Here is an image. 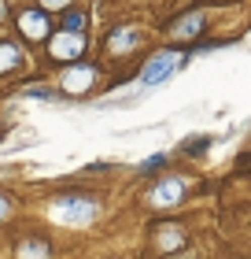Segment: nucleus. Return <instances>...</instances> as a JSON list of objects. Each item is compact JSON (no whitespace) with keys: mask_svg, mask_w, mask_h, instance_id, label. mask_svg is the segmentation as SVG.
<instances>
[{"mask_svg":"<svg viewBox=\"0 0 251 259\" xmlns=\"http://www.w3.org/2000/svg\"><path fill=\"white\" fill-rule=\"evenodd\" d=\"M100 204L89 196H59L52 200V219L56 222H67V226H85V222L96 219Z\"/></svg>","mask_w":251,"mask_h":259,"instance_id":"f257e3e1","label":"nucleus"},{"mask_svg":"<svg viewBox=\"0 0 251 259\" xmlns=\"http://www.w3.org/2000/svg\"><path fill=\"white\" fill-rule=\"evenodd\" d=\"M181 63H185V56H181V52H159V56H152L148 67L140 70V85H144V89L159 85V81H166Z\"/></svg>","mask_w":251,"mask_h":259,"instance_id":"f03ea898","label":"nucleus"},{"mask_svg":"<svg viewBox=\"0 0 251 259\" xmlns=\"http://www.w3.org/2000/svg\"><path fill=\"white\" fill-rule=\"evenodd\" d=\"M185 196V182L181 178H166L163 185H155L152 189V207H170V204H177V200Z\"/></svg>","mask_w":251,"mask_h":259,"instance_id":"7ed1b4c3","label":"nucleus"},{"mask_svg":"<svg viewBox=\"0 0 251 259\" xmlns=\"http://www.w3.org/2000/svg\"><path fill=\"white\" fill-rule=\"evenodd\" d=\"M92 78H96V70L85 67V63H78V67H70V74L63 78V89L67 93H85L92 85Z\"/></svg>","mask_w":251,"mask_h":259,"instance_id":"20e7f679","label":"nucleus"},{"mask_svg":"<svg viewBox=\"0 0 251 259\" xmlns=\"http://www.w3.org/2000/svg\"><path fill=\"white\" fill-rule=\"evenodd\" d=\"M19 26H22L26 37L41 41L44 33H48V19H44V11H22V15H19Z\"/></svg>","mask_w":251,"mask_h":259,"instance_id":"39448f33","label":"nucleus"},{"mask_svg":"<svg viewBox=\"0 0 251 259\" xmlns=\"http://www.w3.org/2000/svg\"><path fill=\"white\" fill-rule=\"evenodd\" d=\"M81 49H85V37H78V33H63L59 41H52L56 60H74V56H81Z\"/></svg>","mask_w":251,"mask_h":259,"instance_id":"423d86ee","label":"nucleus"},{"mask_svg":"<svg viewBox=\"0 0 251 259\" xmlns=\"http://www.w3.org/2000/svg\"><path fill=\"white\" fill-rule=\"evenodd\" d=\"M199 30H203V11H196V15H188L181 22H174V37H196Z\"/></svg>","mask_w":251,"mask_h":259,"instance_id":"0eeeda50","label":"nucleus"},{"mask_svg":"<svg viewBox=\"0 0 251 259\" xmlns=\"http://www.w3.org/2000/svg\"><path fill=\"white\" fill-rule=\"evenodd\" d=\"M48 255V248H44V241H26L19 248V259H44Z\"/></svg>","mask_w":251,"mask_h":259,"instance_id":"6e6552de","label":"nucleus"},{"mask_svg":"<svg viewBox=\"0 0 251 259\" xmlns=\"http://www.w3.org/2000/svg\"><path fill=\"white\" fill-rule=\"evenodd\" d=\"M159 241H163L159 248H163V252H170V248H177V244H181L185 237H181V230H163V233H159Z\"/></svg>","mask_w":251,"mask_h":259,"instance_id":"1a4fd4ad","label":"nucleus"},{"mask_svg":"<svg viewBox=\"0 0 251 259\" xmlns=\"http://www.w3.org/2000/svg\"><path fill=\"white\" fill-rule=\"evenodd\" d=\"M19 63V52L11 49V45H4V49H0V70H11Z\"/></svg>","mask_w":251,"mask_h":259,"instance_id":"9d476101","label":"nucleus"},{"mask_svg":"<svg viewBox=\"0 0 251 259\" xmlns=\"http://www.w3.org/2000/svg\"><path fill=\"white\" fill-rule=\"evenodd\" d=\"M81 22H85V15H78V11H74V15H70V19H67V26H70V30H78V26H81Z\"/></svg>","mask_w":251,"mask_h":259,"instance_id":"9b49d317","label":"nucleus"},{"mask_svg":"<svg viewBox=\"0 0 251 259\" xmlns=\"http://www.w3.org/2000/svg\"><path fill=\"white\" fill-rule=\"evenodd\" d=\"M67 0H41V8H63Z\"/></svg>","mask_w":251,"mask_h":259,"instance_id":"f8f14e48","label":"nucleus"},{"mask_svg":"<svg viewBox=\"0 0 251 259\" xmlns=\"http://www.w3.org/2000/svg\"><path fill=\"white\" fill-rule=\"evenodd\" d=\"M0 219H8V200L0 196Z\"/></svg>","mask_w":251,"mask_h":259,"instance_id":"ddd939ff","label":"nucleus"}]
</instances>
